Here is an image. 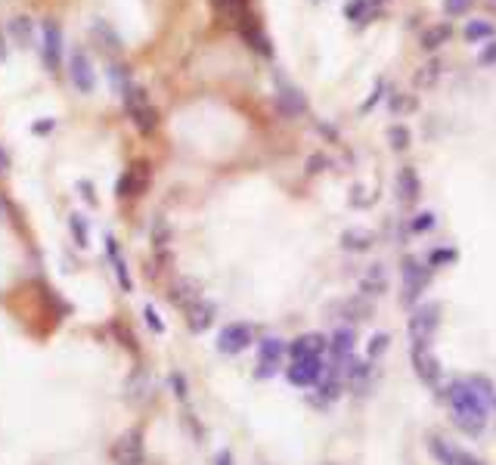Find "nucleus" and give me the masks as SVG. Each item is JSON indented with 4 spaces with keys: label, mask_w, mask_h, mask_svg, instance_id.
<instances>
[{
    "label": "nucleus",
    "mask_w": 496,
    "mask_h": 465,
    "mask_svg": "<svg viewBox=\"0 0 496 465\" xmlns=\"http://www.w3.org/2000/svg\"><path fill=\"white\" fill-rule=\"evenodd\" d=\"M490 391L493 384L484 375H468L456 379L447 391V404L453 413V422L465 434H481L487 425V409H490Z\"/></svg>",
    "instance_id": "1"
},
{
    "label": "nucleus",
    "mask_w": 496,
    "mask_h": 465,
    "mask_svg": "<svg viewBox=\"0 0 496 465\" xmlns=\"http://www.w3.org/2000/svg\"><path fill=\"white\" fill-rule=\"evenodd\" d=\"M124 106H128V115H130V121L137 124L140 133H153L158 128V109L153 106V100L146 96V91L130 87V91L124 93Z\"/></svg>",
    "instance_id": "2"
},
{
    "label": "nucleus",
    "mask_w": 496,
    "mask_h": 465,
    "mask_svg": "<svg viewBox=\"0 0 496 465\" xmlns=\"http://www.w3.org/2000/svg\"><path fill=\"white\" fill-rule=\"evenodd\" d=\"M438 323H440V307L438 304H422V307L413 310L410 317V344H431L434 332H438Z\"/></svg>",
    "instance_id": "3"
},
{
    "label": "nucleus",
    "mask_w": 496,
    "mask_h": 465,
    "mask_svg": "<svg viewBox=\"0 0 496 465\" xmlns=\"http://www.w3.org/2000/svg\"><path fill=\"white\" fill-rule=\"evenodd\" d=\"M112 462L115 465H143L146 462V446H143V434L137 431H124L118 441L112 444Z\"/></svg>",
    "instance_id": "4"
},
{
    "label": "nucleus",
    "mask_w": 496,
    "mask_h": 465,
    "mask_svg": "<svg viewBox=\"0 0 496 465\" xmlns=\"http://www.w3.org/2000/svg\"><path fill=\"white\" fill-rule=\"evenodd\" d=\"M326 375V366H323V357H310V360H291L289 369H286V379L289 384L295 388H314L320 384Z\"/></svg>",
    "instance_id": "5"
},
{
    "label": "nucleus",
    "mask_w": 496,
    "mask_h": 465,
    "mask_svg": "<svg viewBox=\"0 0 496 465\" xmlns=\"http://www.w3.org/2000/svg\"><path fill=\"white\" fill-rule=\"evenodd\" d=\"M149 180H153V171H149L146 162H134L118 177V199H140L149 190Z\"/></svg>",
    "instance_id": "6"
},
{
    "label": "nucleus",
    "mask_w": 496,
    "mask_h": 465,
    "mask_svg": "<svg viewBox=\"0 0 496 465\" xmlns=\"http://www.w3.org/2000/svg\"><path fill=\"white\" fill-rule=\"evenodd\" d=\"M410 360H413V372L419 375V379L434 388L440 379V360L431 354V344H413L410 347Z\"/></svg>",
    "instance_id": "7"
},
{
    "label": "nucleus",
    "mask_w": 496,
    "mask_h": 465,
    "mask_svg": "<svg viewBox=\"0 0 496 465\" xmlns=\"http://www.w3.org/2000/svg\"><path fill=\"white\" fill-rule=\"evenodd\" d=\"M401 273H403V301H415L431 282V270L425 264L413 261V257H403V270Z\"/></svg>",
    "instance_id": "8"
},
{
    "label": "nucleus",
    "mask_w": 496,
    "mask_h": 465,
    "mask_svg": "<svg viewBox=\"0 0 496 465\" xmlns=\"http://www.w3.org/2000/svg\"><path fill=\"white\" fill-rule=\"evenodd\" d=\"M254 342V335H252V326H245V323H229L224 326L217 332V351L220 354H242L248 344Z\"/></svg>",
    "instance_id": "9"
},
{
    "label": "nucleus",
    "mask_w": 496,
    "mask_h": 465,
    "mask_svg": "<svg viewBox=\"0 0 496 465\" xmlns=\"http://www.w3.org/2000/svg\"><path fill=\"white\" fill-rule=\"evenodd\" d=\"M282 357H286V344L279 342V338H264V342L258 344V360H261V369H258V375L261 379H270L273 372L279 369L282 366Z\"/></svg>",
    "instance_id": "10"
},
{
    "label": "nucleus",
    "mask_w": 496,
    "mask_h": 465,
    "mask_svg": "<svg viewBox=\"0 0 496 465\" xmlns=\"http://www.w3.org/2000/svg\"><path fill=\"white\" fill-rule=\"evenodd\" d=\"M326 347H329V342L320 332H307L289 344V357L291 360H310V357H323Z\"/></svg>",
    "instance_id": "11"
},
{
    "label": "nucleus",
    "mask_w": 496,
    "mask_h": 465,
    "mask_svg": "<svg viewBox=\"0 0 496 465\" xmlns=\"http://www.w3.org/2000/svg\"><path fill=\"white\" fill-rule=\"evenodd\" d=\"M183 314H186V326H190L192 332H205V329L215 323V304H208L205 298H196L192 304H186Z\"/></svg>",
    "instance_id": "12"
},
{
    "label": "nucleus",
    "mask_w": 496,
    "mask_h": 465,
    "mask_svg": "<svg viewBox=\"0 0 496 465\" xmlns=\"http://www.w3.org/2000/svg\"><path fill=\"white\" fill-rule=\"evenodd\" d=\"M105 255H109V261H112V270H115V280H118L121 285V292H134V280H130V273H128V264H124V255H121V248L118 242H115L112 236H105Z\"/></svg>",
    "instance_id": "13"
},
{
    "label": "nucleus",
    "mask_w": 496,
    "mask_h": 465,
    "mask_svg": "<svg viewBox=\"0 0 496 465\" xmlns=\"http://www.w3.org/2000/svg\"><path fill=\"white\" fill-rule=\"evenodd\" d=\"M419 190H422L419 174H415L413 168H403V171L397 174V193H401V202L403 205H413L415 199H419Z\"/></svg>",
    "instance_id": "14"
},
{
    "label": "nucleus",
    "mask_w": 496,
    "mask_h": 465,
    "mask_svg": "<svg viewBox=\"0 0 496 465\" xmlns=\"http://www.w3.org/2000/svg\"><path fill=\"white\" fill-rule=\"evenodd\" d=\"M332 354H335V363H348L351 354H353V329H339V332L332 335Z\"/></svg>",
    "instance_id": "15"
},
{
    "label": "nucleus",
    "mask_w": 496,
    "mask_h": 465,
    "mask_svg": "<svg viewBox=\"0 0 496 465\" xmlns=\"http://www.w3.org/2000/svg\"><path fill=\"white\" fill-rule=\"evenodd\" d=\"M428 450L431 456L438 459L440 465H456L459 462V446H453L450 441H444V437H431L428 441Z\"/></svg>",
    "instance_id": "16"
},
{
    "label": "nucleus",
    "mask_w": 496,
    "mask_h": 465,
    "mask_svg": "<svg viewBox=\"0 0 496 465\" xmlns=\"http://www.w3.org/2000/svg\"><path fill=\"white\" fill-rule=\"evenodd\" d=\"M372 232L369 230H360V227H353V230H348L341 236V245L348 248V252H366V248H372Z\"/></svg>",
    "instance_id": "17"
},
{
    "label": "nucleus",
    "mask_w": 496,
    "mask_h": 465,
    "mask_svg": "<svg viewBox=\"0 0 496 465\" xmlns=\"http://www.w3.org/2000/svg\"><path fill=\"white\" fill-rule=\"evenodd\" d=\"M385 273H382V264H372V270L363 276V282H360V289L363 292H369V295H382L385 292Z\"/></svg>",
    "instance_id": "18"
},
{
    "label": "nucleus",
    "mask_w": 496,
    "mask_h": 465,
    "mask_svg": "<svg viewBox=\"0 0 496 465\" xmlns=\"http://www.w3.org/2000/svg\"><path fill=\"white\" fill-rule=\"evenodd\" d=\"M450 38V25L444 22V25H434V29H428L425 31V38H422V47L425 50H434V47H440Z\"/></svg>",
    "instance_id": "19"
},
{
    "label": "nucleus",
    "mask_w": 496,
    "mask_h": 465,
    "mask_svg": "<svg viewBox=\"0 0 496 465\" xmlns=\"http://www.w3.org/2000/svg\"><path fill=\"white\" fill-rule=\"evenodd\" d=\"M465 38L468 41H487V38H493V25L487 22V19H481V22H468L465 25Z\"/></svg>",
    "instance_id": "20"
},
{
    "label": "nucleus",
    "mask_w": 496,
    "mask_h": 465,
    "mask_svg": "<svg viewBox=\"0 0 496 465\" xmlns=\"http://www.w3.org/2000/svg\"><path fill=\"white\" fill-rule=\"evenodd\" d=\"M388 140H391V146L397 152H403L406 146H410V131H406L403 124H394V128H388Z\"/></svg>",
    "instance_id": "21"
},
{
    "label": "nucleus",
    "mask_w": 496,
    "mask_h": 465,
    "mask_svg": "<svg viewBox=\"0 0 496 465\" xmlns=\"http://www.w3.org/2000/svg\"><path fill=\"white\" fill-rule=\"evenodd\" d=\"M211 6L224 16H239L245 10V0H211Z\"/></svg>",
    "instance_id": "22"
},
{
    "label": "nucleus",
    "mask_w": 496,
    "mask_h": 465,
    "mask_svg": "<svg viewBox=\"0 0 496 465\" xmlns=\"http://www.w3.org/2000/svg\"><path fill=\"white\" fill-rule=\"evenodd\" d=\"M143 317H146V323H149V329H153V332L165 335V320L158 317V310L153 307V304H146V307H143Z\"/></svg>",
    "instance_id": "23"
},
{
    "label": "nucleus",
    "mask_w": 496,
    "mask_h": 465,
    "mask_svg": "<svg viewBox=\"0 0 496 465\" xmlns=\"http://www.w3.org/2000/svg\"><path fill=\"white\" fill-rule=\"evenodd\" d=\"M472 4L475 0H444V13L447 16H463V13L472 10Z\"/></svg>",
    "instance_id": "24"
},
{
    "label": "nucleus",
    "mask_w": 496,
    "mask_h": 465,
    "mask_svg": "<svg viewBox=\"0 0 496 465\" xmlns=\"http://www.w3.org/2000/svg\"><path fill=\"white\" fill-rule=\"evenodd\" d=\"M477 62H481V66H496V41L487 44V47L477 53Z\"/></svg>",
    "instance_id": "25"
},
{
    "label": "nucleus",
    "mask_w": 496,
    "mask_h": 465,
    "mask_svg": "<svg viewBox=\"0 0 496 465\" xmlns=\"http://www.w3.org/2000/svg\"><path fill=\"white\" fill-rule=\"evenodd\" d=\"M171 388H174V394L180 397V400H186V379L180 372H171Z\"/></svg>",
    "instance_id": "26"
},
{
    "label": "nucleus",
    "mask_w": 496,
    "mask_h": 465,
    "mask_svg": "<svg viewBox=\"0 0 496 465\" xmlns=\"http://www.w3.org/2000/svg\"><path fill=\"white\" fill-rule=\"evenodd\" d=\"M388 342H391L388 335H376V338H372V344H369V357H378V354H382L385 347H388Z\"/></svg>",
    "instance_id": "27"
},
{
    "label": "nucleus",
    "mask_w": 496,
    "mask_h": 465,
    "mask_svg": "<svg viewBox=\"0 0 496 465\" xmlns=\"http://www.w3.org/2000/svg\"><path fill=\"white\" fill-rule=\"evenodd\" d=\"M363 13H366V0H353V4H348V16H351V19H360Z\"/></svg>",
    "instance_id": "28"
},
{
    "label": "nucleus",
    "mask_w": 496,
    "mask_h": 465,
    "mask_svg": "<svg viewBox=\"0 0 496 465\" xmlns=\"http://www.w3.org/2000/svg\"><path fill=\"white\" fill-rule=\"evenodd\" d=\"M434 223V214H419V220L413 223V232H422V230H428Z\"/></svg>",
    "instance_id": "29"
},
{
    "label": "nucleus",
    "mask_w": 496,
    "mask_h": 465,
    "mask_svg": "<svg viewBox=\"0 0 496 465\" xmlns=\"http://www.w3.org/2000/svg\"><path fill=\"white\" fill-rule=\"evenodd\" d=\"M453 257H456V252H434V255H431V264L438 267V264H447V261H453Z\"/></svg>",
    "instance_id": "30"
},
{
    "label": "nucleus",
    "mask_w": 496,
    "mask_h": 465,
    "mask_svg": "<svg viewBox=\"0 0 496 465\" xmlns=\"http://www.w3.org/2000/svg\"><path fill=\"white\" fill-rule=\"evenodd\" d=\"M456 465H484L481 459H475L472 453H465V450H459V462Z\"/></svg>",
    "instance_id": "31"
},
{
    "label": "nucleus",
    "mask_w": 496,
    "mask_h": 465,
    "mask_svg": "<svg viewBox=\"0 0 496 465\" xmlns=\"http://www.w3.org/2000/svg\"><path fill=\"white\" fill-rule=\"evenodd\" d=\"M215 465H233V456H229V450H220L217 453V462Z\"/></svg>",
    "instance_id": "32"
}]
</instances>
